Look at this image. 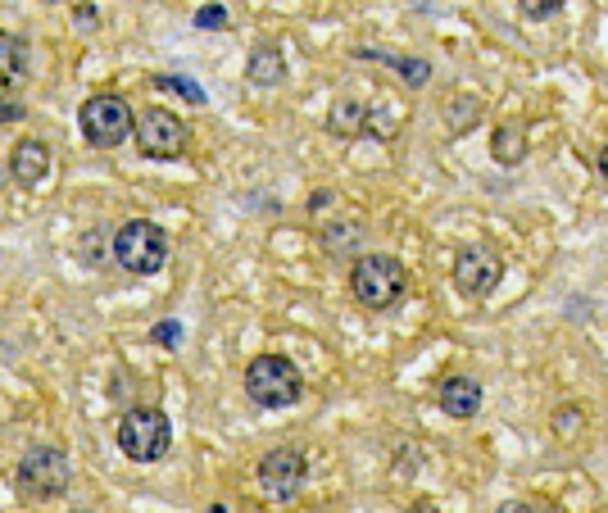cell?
Here are the masks:
<instances>
[{"label":"cell","instance_id":"cell-1","mask_svg":"<svg viewBox=\"0 0 608 513\" xmlns=\"http://www.w3.org/2000/svg\"><path fill=\"white\" fill-rule=\"evenodd\" d=\"M350 296L363 309H391L404 296V264L395 255H359L350 273Z\"/></svg>","mask_w":608,"mask_h":513},{"label":"cell","instance_id":"cell-2","mask_svg":"<svg viewBox=\"0 0 608 513\" xmlns=\"http://www.w3.org/2000/svg\"><path fill=\"white\" fill-rule=\"evenodd\" d=\"M246 395L264 409H291L300 400V368L282 355H259L246 368Z\"/></svg>","mask_w":608,"mask_h":513},{"label":"cell","instance_id":"cell-3","mask_svg":"<svg viewBox=\"0 0 608 513\" xmlns=\"http://www.w3.org/2000/svg\"><path fill=\"white\" fill-rule=\"evenodd\" d=\"M78 119H82V137L91 141V146L100 150H114L123 146V141L132 137V128H137V114H132V105L123 96H91L87 105L78 109Z\"/></svg>","mask_w":608,"mask_h":513},{"label":"cell","instance_id":"cell-4","mask_svg":"<svg viewBox=\"0 0 608 513\" xmlns=\"http://www.w3.org/2000/svg\"><path fill=\"white\" fill-rule=\"evenodd\" d=\"M168 441H173V427H168L164 409L141 405V409H132V414H123V423H118V450L128 454V459H137V464L164 459Z\"/></svg>","mask_w":608,"mask_h":513},{"label":"cell","instance_id":"cell-5","mask_svg":"<svg viewBox=\"0 0 608 513\" xmlns=\"http://www.w3.org/2000/svg\"><path fill=\"white\" fill-rule=\"evenodd\" d=\"M114 259L128 273H159L168 264V237L146 218H128L114 232Z\"/></svg>","mask_w":608,"mask_h":513},{"label":"cell","instance_id":"cell-6","mask_svg":"<svg viewBox=\"0 0 608 513\" xmlns=\"http://www.w3.org/2000/svg\"><path fill=\"white\" fill-rule=\"evenodd\" d=\"M69 454L55 450V445H37V450L23 454L19 464V486L32 495V500H50V495H64L69 491Z\"/></svg>","mask_w":608,"mask_h":513},{"label":"cell","instance_id":"cell-7","mask_svg":"<svg viewBox=\"0 0 608 513\" xmlns=\"http://www.w3.org/2000/svg\"><path fill=\"white\" fill-rule=\"evenodd\" d=\"M137 146L141 155L150 159H177L182 150H187V128H182V119L177 114H168L164 105H150L137 114Z\"/></svg>","mask_w":608,"mask_h":513},{"label":"cell","instance_id":"cell-8","mask_svg":"<svg viewBox=\"0 0 608 513\" xmlns=\"http://www.w3.org/2000/svg\"><path fill=\"white\" fill-rule=\"evenodd\" d=\"M500 255H495L491 246H468L459 259H454V287H459V296L468 300H486L495 287H500Z\"/></svg>","mask_w":608,"mask_h":513},{"label":"cell","instance_id":"cell-9","mask_svg":"<svg viewBox=\"0 0 608 513\" xmlns=\"http://www.w3.org/2000/svg\"><path fill=\"white\" fill-rule=\"evenodd\" d=\"M304 477H309V464H304L300 450H273L264 454V464H259V491L268 500H295L304 491Z\"/></svg>","mask_w":608,"mask_h":513},{"label":"cell","instance_id":"cell-10","mask_svg":"<svg viewBox=\"0 0 608 513\" xmlns=\"http://www.w3.org/2000/svg\"><path fill=\"white\" fill-rule=\"evenodd\" d=\"M10 173H14V182L19 187H41V178L50 173V150L41 146V141H19L14 146V155H10Z\"/></svg>","mask_w":608,"mask_h":513},{"label":"cell","instance_id":"cell-11","mask_svg":"<svg viewBox=\"0 0 608 513\" xmlns=\"http://www.w3.org/2000/svg\"><path fill=\"white\" fill-rule=\"evenodd\" d=\"M441 409L450 418H472L481 409V386L472 382V377H450V382L441 386Z\"/></svg>","mask_w":608,"mask_h":513},{"label":"cell","instance_id":"cell-12","mask_svg":"<svg viewBox=\"0 0 608 513\" xmlns=\"http://www.w3.org/2000/svg\"><path fill=\"white\" fill-rule=\"evenodd\" d=\"M363 128H368V105H359L354 96L336 100L332 114H327V132H332V137H359Z\"/></svg>","mask_w":608,"mask_h":513},{"label":"cell","instance_id":"cell-13","mask_svg":"<svg viewBox=\"0 0 608 513\" xmlns=\"http://www.w3.org/2000/svg\"><path fill=\"white\" fill-rule=\"evenodd\" d=\"M246 78L255 82V87H277V82L286 78L282 50H277L273 41H264V46H255V55H250V69H246Z\"/></svg>","mask_w":608,"mask_h":513},{"label":"cell","instance_id":"cell-14","mask_svg":"<svg viewBox=\"0 0 608 513\" xmlns=\"http://www.w3.org/2000/svg\"><path fill=\"white\" fill-rule=\"evenodd\" d=\"M491 150L500 164H522V155H527V132H522V123H500L491 137Z\"/></svg>","mask_w":608,"mask_h":513},{"label":"cell","instance_id":"cell-15","mask_svg":"<svg viewBox=\"0 0 608 513\" xmlns=\"http://www.w3.org/2000/svg\"><path fill=\"white\" fill-rule=\"evenodd\" d=\"M0 73L5 78H23L28 73V41L23 37H5L0 32Z\"/></svg>","mask_w":608,"mask_h":513},{"label":"cell","instance_id":"cell-16","mask_svg":"<svg viewBox=\"0 0 608 513\" xmlns=\"http://www.w3.org/2000/svg\"><path fill=\"white\" fill-rule=\"evenodd\" d=\"M359 237H363V227L359 223H327L323 227V246H327V255H350L354 246H359Z\"/></svg>","mask_w":608,"mask_h":513},{"label":"cell","instance_id":"cell-17","mask_svg":"<svg viewBox=\"0 0 608 513\" xmlns=\"http://www.w3.org/2000/svg\"><path fill=\"white\" fill-rule=\"evenodd\" d=\"M363 60H382V64H395V69L404 73V82H409V87H422V82L432 78V64L427 60H395V55H377V50H359Z\"/></svg>","mask_w":608,"mask_h":513},{"label":"cell","instance_id":"cell-18","mask_svg":"<svg viewBox=\"0 0 608 513\" xmlns=\"http://www.w3.org/2000/svg\"><path fill=\"white\" fill-rule=\"evenodd\" d=\"M155 87H164V91H177V96H187L191 105H205V87L200 82H191V78H177V73H159L155 78Z\"/></svg>","mask_w":608,"mask_h":513},{"label":"cell","instance_id":"cell-19","mask_svg":"<svg viewBox=\"0 0 608 513\" xmlns=\"http://www.w3.org/2000/svg\"><path fill=\"white\" fill-rule=\"evenodd\" d=\"M14 119H23V100L14 91V78L0 73V123H14Z\"/></svg>","mask_w":608,"mask_h":513},{"label":"cell","instance_id":"cell-20","mask_svg":"<svg viewBox=\"0 0 608 513\" xmlns=\"http://www.w3.org/2000/svg\"><path fill=\"white\" fill-rule=\"evenodd\" d=\"M518 5H522L527 19H550V14H559L563 0H518Z\"/></svg>","mask_w":608,"mask_h":513},{"label":"cell","instance_id":"cell-21","mask_svg":"<svg viewBox=\"0 0 608 513\" xmlns=\"http://www.w3.org/2000/svg\"><path fill=\"white\" fill-rule=\"evenodd\" d=\"M223 23H227V10H223V5H205V10H196V28L214 32V28H223Z\"/></svg>","mask_w":608,"mask_h":513},{"label":"cell","instance_id":"cell-22","mask_svg":"<svg viewBox=\"0 0 608 513\" xmlns=\"http://www.w3.org/2000/svg\"><path fill=\"white\" fill-rule=\"evenodd\" d=\"M155 341H164V346H177V341H182V323H173V318L155 323Z\"/></svg>","mask_w":608,"mask_h":513},{"label":"cell","instance_id":"cell-23","mask_svg":"<svg viewBox=\"0 0 608 513\" xmlns=\"http://www.w3.org/2000/svg\"><path fill=\"white\" fill-rule=\"evenodd\" d=\"M91 23H96V10L87 5V10H78V28H91Z\"/></svg>","mask_w":608,"mask_h":513},{"label":"cell","instance_id":"cell-24","mask_svg":"<svg viewBox=\"0 0 608 513\" xmlns=\"http://www.w3.org/2000/svg\"><path fill=\"white\" fill-rule=\"evenodd\" d=\"M599 173H604V178H608V146L599 150Z\"/></svg>","mask_w":608,"mask_h":513},{"label":"cell","instance_id":"cell-25","mask_svg":"<svg viewBox=\"0 0 608 513\" xmlns=\"http://www.w3.org/2000/svg\"><path fill=\"white\" fill-rule=\"evenodd\" d=\"M46 5H59V0H46Z\"/></svg>","mask_w":608,"mask_h":513}]
</instances>
